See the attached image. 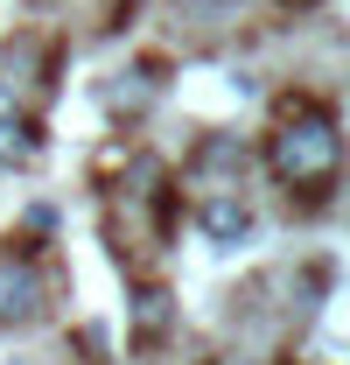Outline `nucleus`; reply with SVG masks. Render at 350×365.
Masks as SVG:
<instances>
[{
  "instance_id": "obj_1",
  "label": "nucleus",
  "mask_w": 350,
  "mask_h": 365,
  "mask_svg": "<svg viewBox=\"0 0 350 365\" xmlns=\"http://www.w3.org/2000/svg\"><path fill=\"white\" fill-rule=\"evenodd\" d=\"M266 176L280 190H295V197H322L344 176V127L315 98H295L266 134Z\"/></svg>"
},
{
  "instance_id": "obj_2",
  "label": "nucleus",
  "mask_w": 350,
  "mask_h": 365,
  "mask_svg": "<svg viewBox=\"0 0 350 365\" xmlns=\"http://www.w3.org/2000/svg\"><path fill=\"white\" fill-rule=\"evenodd\" d=\"M36 309H43V274L36 267H0V330L28 323Z\"/></svg>"
},
{
  "instance_id": "obj_3",
  "label": "nucleus",
  "mask_w": 350,
  "mask_h": 365,
  "mask_svg": "<svg viewBox=\"0 0 350 365\" xmlns=\"http://www.w3.org/2000/svg\"><path fill=\"white\" fill-rule=\"evenodd\" d=\"M245 225H253V211H245L231 190H218V197L203 204V232H211L218 246H238V239H245Z\"/></svg>"
},
{
  "instance_id": "obj_4",
  "label": "nucleus",
  "mask_w": 350,
  "mask_h": 365,
  "mask_svg": "<svg viewBox=\"0 0 350 365\" xmlns=\"http://www.w3.org/2000/svg\"><path fill=\"white\" fill-rule=\"evenodd\" d=\"M36 155V127L14 113V91L0 85V162H28Z\"/></svg>"
},
{
  "instance_id": "obj_5",
  "label": "nucleus",
  "mask_w": 350,
  "mask_h": 365,
  "mask_svg": "<svg viewBox=\"0 0 350 365\" xmlns=\"http://www.w3.org/2000/svg\"><path fill=\"white\" fill-rule=\"evenodd\" d=\"M169 288H140V295H133V330H140V344H154V337H161V330H169Z\"/></svg>"
},
{
  "instance_id": "obj_6",
  "label": "nucleus",
  "mask_w": 350,
  "mask_h": 365,
  "mask_svg": "<svg viewBox=\"0 0 350 365\" xmlns=\"http://www.w3.org/2000/svg\"><path fill=\"white\" fill-rule=\"evenodd\" d=\"M147 91H154V71H127L120 85L105 91V106H112V113H140V106H147Z\"/></svg>"
}]
</instances>
